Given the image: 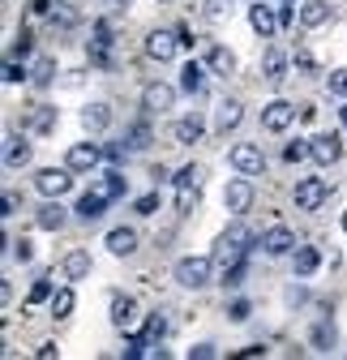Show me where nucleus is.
<instances>
[{
    "mask_svg": "<svg viewBox=\"0 0 347 360\" xmlns=\"http://www.w3.org/2000/svg\"><path fill=\"white\" fill-rule=\"evenodd\" d=\"M249 245H253V232L244 228V223H228L223 236H219V249H214V253H219L223 266H232V262H240V257L249 253Z\"/></svg>",
    "mask_w": 347,
    "mask_h": 360,
    "instance_id": "1",
    "label": "nucleus"
},
{
    "mask_svg": "<svg viewBox=\"0 0 347 360\" xmlns=\"http://www.w3.org/2000/svg\"><path fill=\"white\" fill-rule=\"evenodd\" d=\"M228 163H232L240 176H262V172H266V155H262V146H257V142H236V146L228 150Z\"/></svg>",
    "mask_w": 347,
    "mask_h": 360,
    "instance_id": "2",
    "label": "nucleus"
},
{
    "mask_svg": "<svg viewBox=\"0 0 347 360\" xmlns=\"http://www.w3.org/2000/svg\"><path fill=\"white\" fill-rule=\"evenodd\" d=\"M34 189L43 193V198H65L69 189H73V167L65 163V167H43L39 176H34Z\"/></svg>",
    "mask_w": 347,
    "mask_h": 360,
    "instance_id": "3",
    "label": "nucleus"
},
{
    "mask_svg": "<svg viewBox=\"0 0 347 360\" xmlns=\"http://www.w3.org/2000/svg\"><path fill=\"white\" fill-rule=\"evenodd\" d=\"M326 198H330V185H326L322 176H305L296 185V210H322Z\"/></svg>",
    "mask_w": 347,
    "mask_h": 360,
    "instance_id": "4",
    "label": "nucleus"
},
{
    "mask_svg": "<svg viewBox=\"0 0 347 360\" xmlns=\"http://www.w3.org/2000/svg\"><path fill=\"white\" fill-rule=\"evenodd\" d=\"M176 283L181 288H206L210 283V257H181L176 262Z\"/></svg>",
    "mask_w": 347,
    "mask_h": 360,
    "instance_id": "5",
    "label": "nucleus"
},
{
    "mask_svg": "<svg viewBox=\"0 0 347 360\" xmlns=\"http://www.w3.org/2000/svg\"><path fill=\"white\" fill-rule=\"evenodd\" d=\"M181 48H185V43H181V34H176V30H150V34H146V56H150V60H159V65H163V60H171Z\"/></svg>",
    "mask_w": 347,
    "mask_h": 360,
    "instance_id": "6",
    "label": "nucleus"
},
{
    "mask_svg": "<svg viewBox=\"0 0 347 360\" xmlns=\"http://www.w3.org/2000/svg\"><path fill=\"white\" fill-rule=\"evenodd\" d=\"M339 155H343V138H339V133H317V138H309V159H317L322 167L339 163Z\"/></svg>",
    "mask_w": 347,
    "mask_h": 360,
    "instance_id": "7",
    "label": "nucleus"
},
{
    "mask_svg": "<svg viewBox=\"0 0 347 360\" xmlns=\"http://www.w3.org/2000/svg\"><path fill=\"white\" fill-rule=\"evenodd\" d=\"M292 120H296V103H287V99H275L262 108V129H270V133L292 129Z\"/></svg>",
    "mask_w": 347,
    "mask_h": 360,
    "instance_id": "8",
    "label": "nucleus"
},
{
    "mask_svg": "<svg viewBox=\"0 0 347 360\" xmlns=\"http://www.w3.org/2000/svg\"><path fill=\"white\" fill-rule=\"evenodd\" d=\"M223 206H228L232 214H244V210L253 206V185H249V176L228 180V189H223Z\"/></svg>",
    "mask_w": 347,
    "mask_h": 360,
    "instance_id": "9",
    "label": "nucleus"
},
{
    "mask_svg": "<svg viewBox=\"0 0 347 360\" xmlns=\"http://www.w3.org/2000/svg\"><path fill=\"white\" fill-rule=\"evenodd\" d=\"M249 26L257 30V34H262V39H275L279 34V13H275V5H266V0H257V5L249 9Z\"/></svg>",
    "mask_w": 347,
    "mask_h": 360,
    "instance_id": "10",
    "label": "nucleus"
},
{
    "mask_svg": "<svg viewBox=\"0 0 347 360\" xmlns=\"http://www.w3.org/2000/svg\"><path fill=\"white\" fill-rule=\"evenodd\" d=\"M99 159H103V146H95V142H77V146H69V155H65V163H69L73 172H95Z\"/></svg>",
    "mask_w": 347,
    "mask_h": 360,
    "instance_id": "11",
    "label": "nucleus"
},
{
    "mask_svg": "<svg viewBox=\"0 0 347 360\" xmlns=\"http://www.w3.org/2000/svg\"><path fill=\"white\" fill-rule=\"evenodd\" d=\"M171 103H176V90H171V86H163V82H150V86L142 90V108H146L150 116H163Z\"/></svg>",
    "mask_w": 347,
    "mask_h": 360,
    "instance_id": "12",
    "label": "nucleus"
},
{
    "mask_svg": "<svg viewBox=\"0 0 347 360\" xmlns=\"http://www.w3.org/2000/svg\"><path fill=\"white\" fill-rule=\"evenodd\" d=\"M91 60L99 69L112 65V22H95V39H91Z\"/></svg>",
    "mask_w": 347,
    "mask_h": 360,
    "instance_id": "13",
    "label": "nucleus"
},
{
    "mask_svg": "<svg viewBox=\"0 0 347 360\" xmlns=\"http://www.w3.org/2000/svg\"><path fill=\"white\" fill-rule=\"evenodd\" d=\"M103 214H107V198H103L99 189H91V193L77 198V219H81V223H99Z\"/></svg>",
    "mask_w": 347,
    "mask_h": 360,
    "instance_id": "14",
    "label": "nucleus"
},
{
    "mask_svg": "<svg viewBox=\"0 0 347 360\" xmlns=\"http://www.w3.org/2000/svg\"><path fill=\"white\" fill-rule=\"evenodd\" d=\"M292 266H296V279H309V275H317L322 253H317L313 245H296V253H292Z\"/></svg>",
    "mask_w": 347,
    "mask_h": 360,
    "instance_id": "15",
    "label": "nucleus"
},
{
    "mask_svg": "<svg viewBox=\"0 0 347 360\" xmlns=\"http://www.w3.org/2000/svg\"><path fill=\"white\" fill-rule=\"evenodd\" d=\"M34 223L43 232H60L65 223H69V214H65V206H60V198H48V206H43L39 214H34Z\"/></svg>",
    "mask_w": 347,
    "mask_h": 360,
    "instance_id": "16",
    "label": "nucleus"
},
{
    "mask_svg": "<svg viewBox=\"0 0 347 360\" xmlns=\"http://www.w3.org/2000/svg\"><path fill=\"white\" fill-rule=\"evenodd\" d=\"M240 120H244V108H240L236 99H223L219 108H214V129H219L223 138H228V133H232V129H236Z\"/></svg>",
    "mask_w": 347,
    "mask_h": 360,
    "instance_id": "17",
    "label": "nucleus"
},
{
    "mask_svg": "<svg viewBox=\"0 0 347 360\" xmlns=\"http://www.w3.org/2000/svg\"><path fill=\"white\" fill-rule=\"evenodd\" d=\"M107 124H112V108L107 103H86L81 108V129L86 133H103Z\"/></svg>",
    "mask_w": 347,
    "mask_h": 360,
    "instance_id": "18",
    "label": "nucleus"
},
{
    "mask_svg": "<svg viewBox=\"0 0 347 360\" xmlns=\"http://www.w3.org/2000/svg\"><path fill=\"white\" fill-rule=\"evenodd\" d=\"M176 146H193V142H202V133H206V124H202V116L193 112V116H181L176 120Z\"/></svg>",
    "mask_w": 347,
    "mask_h": 360,
    "instance_id": "19",
    "label": "nucleus"
},
{
    "mask_svg": "<svg viewBox=\"0 0 347 360\" xmlns=\"http://www.w3.org/2000/svg\"><path fill=\"white\" fill-rule=\"evenodd\" d=\"M107 249H112L116 257H133V253H138V232H133V228H112V232H107Z\"/></svg>",
    "mask_w": 347,
    "mask_h": 360,
    "instance_id": "20",
    "label": "nucleus"
},
{
    "mask_svg": "<svg viewBox=\"0 0 347 360\" xmlns=\"http://www.w3.org/2000/svg\"><path fill=\"white\" fill-rule=\"evenodd\" d=\"M326 22H330V5H326V0H305V5H300V26H305V30H317Z\"/></svg>",
    "mask_w": 347,
    "mask_h": 360,
    "instance_id": "21",
    "label": "nucleus"
},
{
    "mask_svg": "<svg viewBox=\"0 0 347 360\" xmlns=\"http://www.w3.org/2000/svg\"><path fill=\"white\" fill-rule=\"evenodd\" d=\"M262 249H266L270 257H283V253H292V249H296V236H292L287 228H270V232L262 236Z\"/></svg>",
    "mask_w": 347,
    "mask_h": 360,
    "instance_id": "22",
    "label": "nucleus"
},
{
    "mask_svg": "<svg viewBox=\"0 0 347 360\" xmlns=\"http://www.w3.org/2000/svg\"><path fill=\"white\" fill-rule=\"evenodd\" d=\"M60 270H65V279H86L91 275V253L86 249H73V253H65V262H60Z\"/></svg>",
    "mask_w": 347,
    "mask_h": 360,
    "instance_id": "23",
    "label": "nucleus"
},
{
    "mask_svg": "<svg viewBox=\"0 0 347 360\" xmlns=\"http://www.w3.org/2000/svg\"><path fill=\"white\" fill-rule=\"evenodd\" d=\"M133 322H138V304L129 300V296H116V300H112V326H116V330H129Z\"/></svg>",
    "mask_w": 347,
    "mask_h": 360,
    "instance_id": "24",
    "label": "nucleus"
},
{
    "mask_svg": "<svg viewBox=\"0 0 347 360\" xmlns=\"http://www.w3.org/2000/svg\"><path fill=\"white\" fill-rule=\"evenodd\" d=\"M181 90H185V95H202V90H206V69L197 60H189L181 69Z\"/></svg>",
    "mask_w": 347,
    "mask_h": 360,
    "instance_id": "25",
    "label": "nucleus"
},
{
    "mask_svg": "<svg viewBox=\"0 0 347 360\" xmlns=\"http://www.w3.org/2000/svg\"><path fill=\"white\" fill-rule=\"evenodd\" d=\"M5 163H9V167H26V163H30V142L18 138V133H9V142H5Z\"/></svg>",
    "mask_w": 347,
    "mask_h": 360,
    "instance_id": "26",
    "label": "nucleus"
},
{
    "mask_svg": "<svg viewBox=\"0 0 347 360\" xmlns=\"http://www.w3.org/2000/svg\"><path fill=\"white\" fill-rule=\"evenodd\" d=\"M26 129H30V133H52V129H56V108H52V103H39V108L30 112Z\"/></svg>",
    "mask_w": 347,
    "mask_h": 360,
    "instance_id": "27",
    "label": "nucleus"
},
{
    "mask_svg": "<svg viewBox=\"0 0 347 360\" xmlns=\"http://www.w3.org/2000/svg\"><path fill=\"white\" fill-rule=\"evenodd\" d=\"M206 65H210V73H219V77H232V73H236V56H232L228 48H210Z\"/></svg>",
    "mask_w": 347,
    "mask_h": 360,
    "instance_id": "28",
    "label": "nucleus"
},
{
    "mask_svg": "<svg viewBox=\"0 0 347 360\" xmlns=\"http://www.w3.org/2000/svg\"><path fill=\"white\" fill-rule=\"evenodd\" d=\"M309 343H313L317 352H330V347L339 343V330H334V322H330V318H322V322L313 326V335H309Z\"/></svg>",
    "mask_w": 347,
    "mask_h": 360,
    "instance_id": "29",
    "label": "nucleus"
},
{
    "mask_svg": "<svg viewBox=\"0 0 347 360\" xmlns=\"http://www.w3.org/2000/svg\"><path fill=\"white\" fill-rule=\"evenodd\" d=\"M95 189H99V193H103L107 202H116V198H124V189H129V180H124L120 172H107V176L99 180V185H95Z\"/></svg>",
    "mask_w": 347,
    "mask_h": 360,
    "instance_id": "30",
    "label": "nucleus"
},
{
    "mask_svg": "<svg viewBox=\"0 0 347 360\" xmlns=\"http://www.w3.org/2000/svg\"><path fill=\"white\" fill-rule=\"evenodd\" d=\"M52 318H73V309H77V296L69 292V288H60V292H52Z\"/></svg>",
    "mask_w": 347,
    "mask_h": 360,
    "instance_id": "31",
    "label": "nucleus"
},
{
    "mask_svg": "<svg viewBox=\"0 0 347 360\" xmlns=\"http://www.w3.org/2000/svg\"><path fill=\"white\" fill-rule=\"evenodd\" d=\"M283 77H287V56L283 52H266V82L279 86Z\"/></svg>",
    "mask_w": 347,
    "mask_h": 360,
    "instance_id": "32",
    "label": "nucleus"
},
{
    "mask_svg": "<svg viewBox=\"0 0 347 360\" xmlns=\"http://www.w3.org/2000/svg\"><path fill=\"white\" fill-rule=\"evenodd\" d=\"M202 176H206V172H202L197 163H185V167L176 172V189H202Z\"/></svg>",
    "mask_w": 347,
    "mask_h": 360,
    "instance_id": "33",
    "label": "nucleus"
},
{
    "mask_svg": "<svg viewBox=\"0 0 347 360\" xmlns=\"http://www.w3.org/2000/svg\"><path fill=\"white\" fill-rule=\"evenodd\" d=\"M244 275H249V266H244V257H240V262L223 266V279H219V283H223V288H240V283H244Z\"/></svg>",
    "mask_w": 347,
    "mask_h": 360,
    "instance_id": "34",
    "label": "nucleus"
},
{
    "mask_svg": "<svg viewBox=\"0 0 347 360\" xmlns=\"http://www.w3.org/2000/svg\"><path fill=\"white\" fill-rule=\"evenodd\" d=\"M202 206V189H176V210L181 214H193Z\"/></svg>",
    "mask_w": 347,
    "mask_h": 360,
    "instance_id": "35",
    "label": "nucleus"
},
{
    "mask_svg": "<svg viewBox=\"0 0 347 360\" xmlns=\"http://www.w3.org/2000/svg\"><path fill=\"white\" fill-rule=\"evenodd\" d=\"M52 77H56V60H52V56H43V60L34 65V73H30V82H34V86H48Z\"/></svg>",
    "mask_w": 347,
    "mask_h": 360,
    "instance_id": "36",
    "label": "nucleus"
},
{
    "mask_svg": "<svg viewBox=\"0 0 347 360\" xmlns=\"http://www.w3.org/2000/svg\"><path fill=\"white\" fill-rule=\"evenodd\" d=\"M146 146H150V129L133 124V129H129V150H146Z\"/></svg>",
    "mask_w": 347,
    "mask_h": 360,
    "instance_id": "37",
    "label": "nucleus"
},
{
    "mask_svg": "<svg viewBox=\"0 0 347 360\" xmlns=\"http://www.w3.org/2000/svg\"><path fill=\"white\" fill-rule=\"evenodd\" d=\"M52 292H56V288H52V279H39V283L30 288V296H26V300H30V304H43V300H52Z\"/></svg>",
    "mask_w": 347,
    "mask_h": 360,
    "instance_id": "38",
    "label": "nucleus"
},
{
    "mask_svg": "<svg viewBox=\"0 0 347 360\" xmlns=\"http://www.w3.org/2000/svg\"><path fill=\"white\" fill-rule=\"evenodd\" d=\"M163 335H167V318H163V313H155V318L146 322V339H150V343H159Z\"/></svg>",
    "mask_w": 347,
    "mask_h": 360,
    "instance_id": "39",
    "label": "nucleus"
},
{
    "mask_svg": "<svg viewBox=\"0 0 347 360\" xmlns=\"http://www.w3.org/2000/svg\"><path fill=\"white\" fill-rule=\"evenodd\" d=\"M326 82H330V95H339V99H347V69H334V73H330Z\"/></svg>",
    "mask_w": 347,
    "mask_h": 360,
    "instance_id": "40",
    "label": "nucleus"
},
{
    "mask_svg": "<svg viewBox=\"0 0 347 360\" xmlns=\"http://www.w3.org/2000/svg\"><path fill=\"white\" fill-rule=\"evenodd\" d=\"M5 82H9V86H13V82H26V69H22V65H18L13 56L5 60Z\"/></svg>",
    "mask_w": 347,
    "mask_h": 360,
    "instance_id": "41",
    "label": "nucleus"
},
{
    "mask_svg": "<svg viewBox=\"0 0 347 360\" xmlns=\"http://www.w3.org/2000/svg\"><path fill=\"white\" fill-rule=\"evenodd\" d=\"M296 69L305 73V77H313V73H317V60H313L309 52H296Z\"/></svg>",
    "mask_w": 347,
    "mask_h": 360,
    "instance_id": "42",
    "label": "nucleus"
},
{
    "mask_svg": "<svg viewBox=\"0 0 347 360\" xmlns=\"http://www.w3.org/2000/svg\"><path fill=\"white\" fill-rule=\"evenodd\" d=\"M228 318L232 322H249V300H232L228 304Z\"/></svg>",
    "mask_w": 347,
    "mask_h": 360,
    "instance_id": "43",
    "label": "nucleus"
},
{
    "mask_svg": "<svg viewBox=\"0 0 347 360\" xmlns=\"http://www.w3.org/2000/svg\"><path fill=\"white\" fill-rule=\"evenodd\" d=\"M223 13H232V5H228V0H206V18H214V22H219Z\"/></svg>",
    "mask_w": 347,
    "mask_h": 360,
    "instance_id": "44",
    "label": "nucleus"
},
{
    "mask_svg": "<svg viewBox=\"0 0 347 360\" xmlns=\"http://www.w3.org/2000/svg\"><path fill=\"white\" fill-rule=\"evenodd\" d=\"M305 155H309V142H292V146L283 150V159H287V163H300Z\"/></svg>",
    "mask_w": 347,
    "mask_h": 360,
    "instance_id": "45",
    "label": "nucleus"
},
{
    "mask_svg": "<svg viewBox=\"0 0 347 360\" xmlns=\"http://www.w3.org/2000/svg\"><path fill=\"white\" fill-rule=\"evenodd\" d=\"M138 214H155L159 210V193H146V198H138V206H133Z\"/></svg>",
    "mask_w": 347,
    "mask_h": 360,
    "instance_id": "46",
    "label": "nucleus"
},
{
    "mask_svg": "<svg viewBox=\"0 0 347 360\" xmlns=\"http://www.w3.org/2000/svg\"><path fill=\"white\" fill-rule=\"evenodd\" d=\"M103 155H107L112 163H120V159H129V146H120V142H112V146H103Z\"/></svg>",
    "mask_w": 347,
    "mask_h": 360,
    "instance_id": "47",
    "label": "nucleus"
},
{
    "mask_svg": "<svg viewBox=\"0 0 347 360\" xmlns=\"http://www.w3.org/2000/svg\"><path fill=\"white\" fill-rule=\"evenodd\" d=\"M13 257H18V262H30V257H34L30 240H13Z\"/></svg>",
    "mask_w": 347,
    "mask_h": 360,
    "instance_id": "48",
    "label": "nucleus"
},
{
    "mask_svg": "<svg viewBox=\"0 0 347 360\" xmlns=\"http://www.w3.org/2000/svg\"><path fill=\"white\" fill-rule=\"evenodd\" d=\"M30 48H34V43H30V30H22V34H18V43H13V56H26Z\"/></svg>",
    "mask_w": 347,
    "mask_h": 360,
    "instance_id": "49",
    "label": "nucleus"
},
{
    "mask_svg": "<svg viewBox=\"0 0 347 360\" xmlns=\"http://www.w3.org/2000/svg\"><path fill=\"white\" fill-rule=\"evenodd\" d=\"M18 206H22V198L9 189V193H5V214H18Z\"/></svg>",
    "mask_w": 347,
    "mask_h": 360,
    "instance_id": "50",
    "label": "nucleus"
},
{
    "mask_svg": "<svg viewBox=\"0 0 347 360\" xmlns=\"http://www.w3.org/2000/svg\"><path fill=\"white\" fill-rule=\"evenodd\" d=\"M189 356H197V360H210V356H214V343H197Z\"/></svg>",
    "mask_w": 347,
    "mask_h": 360,
    "instance_id": "51",
    "label": "nucleus"
},
{
    "mask_svg": "<svg viewBox=\"0 0 347 360\" xmlns=\"http://www.w3.org/2000/svg\"><path fill=\"white\" fill-rule=\"evenodd\" d=\"M56 352H60V347H56V343H43V347H39V352H34V356H39V360H52V356H56Z\"/></svg>",
    "mask_w": 347,
    "mask_h": 360,
    "instance_id": "52",
    "label": "nucleus"
},
{
    "mask_svg": "<svg viewBox=\"0 0 347 360\" xmlns=\"http://www.w3.org/2000/svg\"><path fill=\"white\" fill-rule=\"evenodd\" d=\"M339 112H343V129H347V108H339Z\"/></svg>",
    "mask_w": 347,
    "mask_h": 360,
    "instance_id": "53",
    "label": "nucleus"
},
{
    "mask_svg": "<svg viewBox=\"0 0 347 360\" xmlns=\"http://www.w3.org/2000/svg\"><path fill=\"white\" fill-rule=\"evenodd\" d=\"M112 5H129V0H112Z\"/></svg>",
    "mask_w": 347,
    "mask_h": 360,
    "instance_id": "54",
    "label": "nucleus"
},
{
    "mask_svg": "<svg viewBox=\"0 0 347 360\" xmlns=\"http://www.w3.org/2000/svg\"><path fill=\"white\" fill-rule=\"evenodd\" d=\"M343 232H347V214H343Z\"/></svg>",
    "mask_w": 347,
    "mask_h": 360,
    "instance_id": "55",
    "label": "nucleus"
},
{
    "mask_svg": "<svg viewBox=\"0 0 347 360\" xmlns=\"http://www.w3.org/2000/svg\"><path fill=\"white\" fill-rule=\"evenodd\" d=\"M159 5H167V0H159Z\"/></svg>",
    "mask_w": 347,
    "mask_h": 360,
    "instance_id": "56",
    "label": "nucleus"
}]
</instances>
